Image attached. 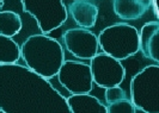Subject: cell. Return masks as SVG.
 Returning <instances> with one entry per match:
<instances>
[{
  "label": "cell",
  "instance_id": "obj_1",
  "mask_svg": "<svg viewBox=\"0 0 159 113\" xmlns=\"http://www.w3.org/2000/svg\"><path fill=\"white\" fill-rule=\"evenodd\" d=\"M2 113H71L66 98L52 83L18 63L0 65Z\"/></svg>",
  "mask_w": 159,
  "mask_h": 113
},
{
  "label": "cell",
  "instance_id": "obj_2",
  "mask_svg": "<svg viewBox=\"0 0 159 113\" xmlns=\"http://www.w3.org/2000/svg\"><path fill=\"white\" fill-rule=\"evenodd\" d=\"M25 65L44 79L56 76L65 61L64 48L59 40L47 35H32L20 47Z\"/></svg>",
  "mask_w": 159,
  "mask_h": 113
},
{
  "label": "cell",
  "instance_id": "obj_3",
  "mask_svg": "<svg viewBox=\"0 0 159 113\" xmlns=\"http://www.w3.org/2000/svg\"><path fill=\"white\" fill-rule=\"evenodd\" d=\"M98 47L111 57L122 61L139 51V32L134 26L116 23L98 35Z\"/></svg>",
  "mask_w": 159,
  "mask_h": 113
},
{
  "label": "cell",
  "instance_id": "obj_4",
  "mask_svg": "<svg viewBox=\"0 0 159 113\" xmlns=\"http://www.w3.org/2000/svg\"><path fill=\"white\" fill-rule=\"evenodd\" d=\"M130 100L143 113L159 112V65H151L133 76Z\"/></svg>",
  "mask_w": 159,
  "mask_h": 113
},
{
  "label": "cell",
  "instance_id": "obj_5",
  "mask_svg": "<svg viewBox=\"0 0 159 113\" xmlns=\"http://www.w3.org/2000/svg\"><path fill=\"white\" fill-rule=\"evenodd\" d=\"M24 12L35 18L42 33L47 35L67 20L68 12L64 0H20Z\"/></svg>",
  "mask_w": 159,
  "mask_h": 113
},
{
  "label": "cell",
  "instance_id": "obj_6",
  "mask_svg": "<svg viewBox=\"0 0 159 113\" xmlns=\"http://www.w3.org/2000/svg\"><path fill=\"white\" fill-rule=\"evenodd\" d=\"M90 61L89 65L92 74V81L98 87L105 89L121 85L126 75L121 61L105 52L96 54Z\"/></svg>",
  "mask_w": 159,
  "mask_h": 113
},
{
  "label": "cell",
  "instance_id": "obj_7",
  "mask_svg": "<svg viewBox=\"0 0 159 113\" xmlns=\"http://www.w3.org/2000/svg\"><path fill=\"white\" fill-rule=\"evenodd\" d=\"M59 82L71 94L90 93L92 90V74L90 65L77 61H64L57 72Z\"/></svg>",
  "mask_w": 159,
  "mask_h": 113
},
{
  "label": "cell",
  "instance_id": "obj_8",
  "mask_svg": "<svg viewBox=\"0 0 159 113\" xmlns=\"http://www.w3.org/2000/svg\"><path fill=\"white\" fill-rule=\"evenodd\" d=\"M66 49L73 56L81 60H91L98 54V38L88 29H70L64 33Z\"/></svg>",
  "mask_w": 159,
  "mask_h": 113
},
{
  "label": "cell",
  "instance_id": "obj_9",
  "mask_svg": "<svg viewBox=\"0 0 159 113\" xmlns=\"http://www.w3.org/2000/svg\"><path fill=\"white\" fill-rule=\"evenodd\" d=\"M159 22L152 20L143 25L139 33V50L148 60L159 63Z\"/></svg>",
  "mask_w": 159,
  "mask_h": 113
},
{
  "label": "cell",
  "instance_id": "obj_10",
  "mask_svg": "<svg viewBox=\"0 0 159 113\" xmlns=\"http://www.w3.org/2000/svg\"><path fill=\"white\" fill-rule=\"evenodd\" d=\"M67 12L81 29H92L98 18V7L88 0H74L70 4Z\"/></svg>",
  "mask_w": 159,
  "mask_h": 113
},
{
  "label": "cell",
  "instance_id": "obj_11",
  "mask_svg": "<svg viewBox=\"0 0 159 113\" xmlns=\"http://www.w3.org/2000/svg\"><path fill=\"white\" fill-rule=\"evenodd\" d=\"M152 0H112L115 15L123 20H136L148 11Z\"/></svg>",
  "mask_w": 159,
  "mask_h": 113
},
{
  "label": "cell",
  "instance_id": "obj_12",
  "mask_svg": "<svg viewBox=\"0 0 159 113\" xmlns=\"http://www.w3.org/2000/svg\"><path fill=\"white\" fill-rule=\"evenodd\" d=\"M66 101L71 113H108L107 106L89 93L72 94Z\"/></svg>",
  "mask_w": 159,
  "mask_h": 113
},
{
  "label": "cell",
  "instance_id": "obj_13",
  "mask_svg": "<svg viewBox=\"0 0 159 113\" xmlns=\"http://www.w3.org/2000/svg\"><path fill=\"white\" fill-rule=\"evenodd\" d=\"M20 58V47L15 40L0 35V65L17 63Z\"/></svg>",
  "mask_w": 159,
  "mask_h": 113
},
{
  "label": "cell",
  "instance_id": "obj_14",
  "mask_svg": "<svg viewBox=\"0 0 159 113\" xmlns=\"http://www.w3.org/2000/svg\"><path fill=\"white\" fill-rule=\"evenodd\" d=\"M22 19L13 11H0V35L13 37L22 30Z\"/></svg>",
  "mask_w": 159,
  "mask_h": 113
},
{
  "label": "cell",
  "instance_id": "obj_15",
  "mask_svg": "<svg viewBox=\"0 0 159 113\" xmlns=\"http://www.w3.org/2000/svg\"><path fill=\"white\" fill-rule=\"evenodd\" d=\"M108 113H135V106L127 98L115 101L107 106Z\"/></svg>",
  "mask_w": 159,
  "mask_h": 113
},
{
  "label": "cell",
  "instance_id": "obj_16",
  "mask_svg": "<svg viewBox=\"0 0 159 113\" xmlns=\"http://www.w3.org/2000/svg\"><path fill=\"white\" fill-rule=\"evenodd\" d=\"M125 98H127L126 92L123 90V88H121L119 86L105 88V101L108 105L115 103V101H119L121 99H125Z\"/></svg>",
  "mask_w": 159,
  "mask_h": 113
},
{
  "label": "cell",
  "instance_id": "obj_17",
  "mask_svg": "<svg viewBox=\"0 0 159 113\" xmlns=\"http://www.w3.org/2000/svg\"><path fill=\"white\" fill-rule=\"evenodd\" d=\"M2 5H4V1H2V0H0V10H1V7H2Z\"/></svg>",
  "mask_w": 159,
  "mask_h": 113
},
{
  "label": "cell",
  "instance_id": "obj_18",
  "mask_svg": "<svg viewBox=\"0 0 159 113\" xmlns=\"http://www.w3.org/2000/svg\"><path fill=\"white\" fill-rule=\"evenodd\" d=\"M0 113H2V112H1V110H0Z\"/></svg>",
  "mask_w": 159,
  "mask_h": 113
}]
</instances>
